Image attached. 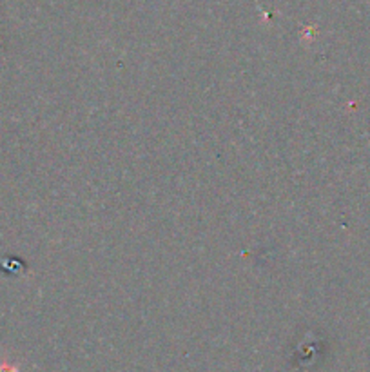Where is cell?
Wrapping results in <instances>:
<instances>
[{
	"label": "cell",
	"instance_id": "1",
	"mask_svg": "<svg viewBox=\"0 0 370 372\" xmlns=\"http://www.w3.org/2000/svg\"><path fill=\"white\" fill-rule=\"evenodd\" d=\"M0 372H18V371L15 367H11V365H0Z\"/></svg>",
	"mask_w": 370,
	"mask_h": 372
}]
</instances>
